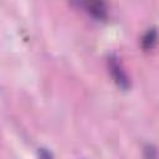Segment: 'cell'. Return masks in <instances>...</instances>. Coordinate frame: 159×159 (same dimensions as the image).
I'll return each instance as SVG.
<instances>
[{"mask_svg": "<svg viewBox=\"0 0 159 159\" xmlns=\"http://www.w3.org/2000/svg\"><path fill=\"white\" fill-rule=\"evenodd\" d=\"M81 7L92 17L104 20L107 17V6L103 0H77Z\"/></svg>", "mask_w": 159, "mask_h": 159, "instance_id": "7a4b0ae2", "label": "cell"}, {"mask_svg": "<svg viewBox=\"0 0 159 159\" xmlns=\"http://www.w3.org/2000/svg\"><path fill=\"white\" fill-rule=\"evenodd\" d=\"M107 63H108V70L112 75L113 81L116 82V84L122 89H128L129 80H128V76H127L125 71L123 70V66H122L119 58L116 55L112 53V55L108 56Z\"/></svg>", "mask_w": 159, "mask_h": 159, "instance_id": "6da1fadb", "label": "cell"}, {"mask_svg": "<svg viewBox=\"0 0 159 159\" xmlns=\"http://www.w3.org/2000/svg\"><path fill=\"white\" fill-rule=\"evenodd\" d=\"M157 40H158L157 31L154 29H150L149 31H147V34L142 39V46H143V48H145V50L153 48L155 46V43H157Z\"/></svg>", "mask_w": 159, "mask_h": 159, "instance_id": "3957f363", "label": "cell"}]
</instances>
